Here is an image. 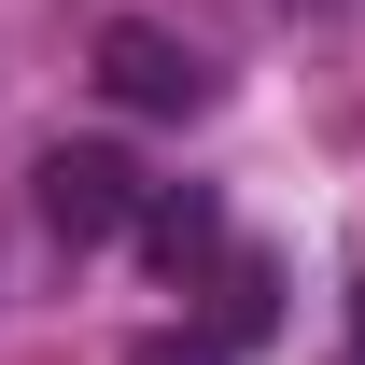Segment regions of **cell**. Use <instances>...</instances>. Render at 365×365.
<instances>
[{"mask_svg":"<svg viewBox=\"0 0 365 365\" xmlns=\"http://www.w3.org/2000/svg\"><path fill=\"white\" fill-rule=\"evenodd\" d=\"M29 182H43V225H56V239H127L140 211H155L140 169H127V155H98V140H56Z\"/></svg>","mask_w":365,"mask_h":365,"instance_id":"cell-1","label":"cell"},{"mask_svg":"<svg viewBox=\"0 0 365 365\" xmlns=\"http://www.w3.org/2000/svg\"><path fill=\"white\" fill-rule=\"evenodd\" d=\"M98 85L127 98V113H197V98H211V71H197V56L169 43V29H98Z\"/></svg>","mask_w":365,"mask_h":365,"instance_id":"cell-2","label":"cell"},{"mask_svg":"<svg viewBox=\"0 0 365 365\" xmlns=\"http://www.w3.org/2000/svg\"><path fill=\"white\" fill-rule=\"evenodd\" d=\"M140 239H155V253H211V239H225V211H211V197H197V182H182V197H155V211H140Z\"/></svg>","mask_w":365,"mask_h":365,"instance_id":"cell-3","label":"cell"},{"mask_svg":"<svg viewBox=\"0 0 365 365\" xmlns=\"http://www.w3.org/2000/svg\"><path fill=\"white\" fill-rule=\"evenodd\" d=\"M211 337H225V351H239V337H267V253H239V267H225V309H211Z\"/></svg>","mask_w":365,"mask_h":365,"instance_id":"cell-4","label":"cell"},{"mask_svg":"<svg viewBox=\"0 0 365 365\" xmlns=\"http://www.w3.org/2000/svg\"><path fill=\"white\" fill-rule=\"evenodd\" d=\"M127 365H225V337H140Z\"/></svg>","mask_w":365,"mask_h":365,"instance_id":"cell-5","label":"cell"},{"mask_svg":"<svg viewBox=\"0 0 365 365\" xmlns=\"http://www.w3.org/2000/svg\"><path fill=\"white\" fill-rule=\"evenodd\" d=\"M351 337H365V295H351Z\"/></svg>","mask_w":365,"mask_h":365,"instance_id":"cell-6","label":"cell"}]
</instances>
